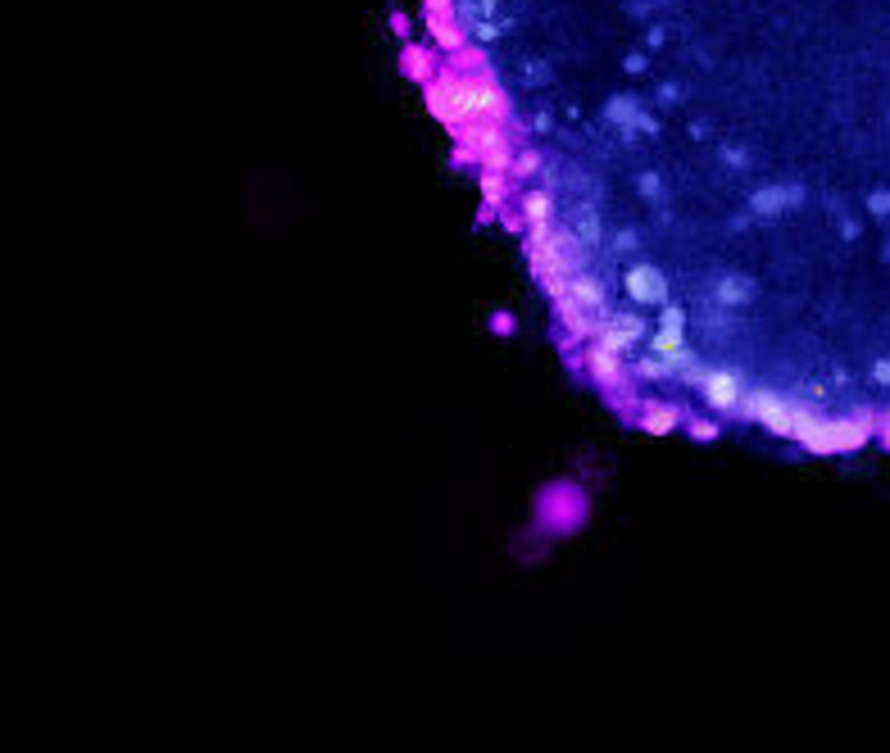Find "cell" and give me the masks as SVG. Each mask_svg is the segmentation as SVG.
Here are the masks:
<instances>
[{
    "label": "cell",
    "mask_w": 890,
    "mask_h": 753,
    "mask_svg": "<svg viewBox=\"0 0 890 753\" xmlns=\"http://www.w3.org/2000/svg\"><path fill=\"white\" fill-rule=\"evenodd\" d=\"M872 436V413H859V418H822L813 404H800V418H795V436L809 454H822V459H836V454H854L863 450Z\"/></svg>",
    "instance_id": "1"
},
{
    "label": "cell",
    "mask_w": 890,
    "mask_h": 753,
    "mask_svg": "<svg viewBox=\"0 0 890 753\" xmlns=\"http://www.w3.org/2000/svg\"><path fill=\"white\" fill-rule=\"evenodd\" d=\"M677 382H686V386H695L700 391V400L709 404L713 413H741V400H745V377L736 368H713V363H686L682 368V377Z\"/></svg>",
    "instance_id": "2"
},
{
    "label": "cell",
    "mask_w": 890,
    "mask_h": 753,
    "mask_svg": "<svg viewBox=\"0 0 890 753\" xmlns=\"http://www.w3.org/2000/svg\"><path fill=\"white\" fill-rule=\"evenodd\" d=\"M800 404L804 400H791L782 391H768V386H750L741 400V418L759 422L768 427L772 436H795V418H800Z\"/></svg>",
    "instance_id": "3"
},
{
    "label": "cell",
    "mask_w": 890,
    "mask_h": 753,
    "mask_svg": "<svg viewBox=\"0 0 890 753\" xmlns=\"http://www.w3.org/2000/svg\"><path fill=\"white\" fill-rule=\"evenodd\" d=\"M645 341H650V354H659V359L673 368V377H682L686 363H695V350L686 345V309L682 304H663L659 327H654Z\"/></svg>",
    "instance_id": "4"
},
{
    "label": "cell",
    "mask_w": 890,
    "mask_h": 753,
    "mask_svg": "<svg viewBox=\"0 0 890 753\" xmlns=\"http://www.w3.org/2000/svg\"><path fill=\"white\" fill-rule=\"evenodd\" d=\"M427 109L441 118L450 132H459L464 123H473V109H468V78L455 69H441V78L427 82Z\"/></svg>",
    "instance_id": "5"
},
{
    "label": "cell",
    "mask_w": 890,
    "mask_h": 753,
    "mask_svg": "<svg viewBox=\"0 0 890 753\" xmlns=\"http://www.w3.org/2000/svg\"><path fill=\"white\" fill-rule=\"evenodd\" d=\"M582 363H586V377H591L600 391H627V382H632V363H627L623 354L604 350L600 341H586Z\"/></svg>",
    "instance_id": "6"
},
{
    "label": "cell",
    "mask_w": 890,
    "mask_h": 753,
    "mask_svg": "<svg viewBox=\"0 0 890 753\" xmlns=\"http://www.w3.org/2000/svg\"><path fill=\"white\" fill-rule=\"evenodd\" d=\"M641 336H645V318H641V313H604L600 323H595L591 341H600L604 350H614V354H623V359H627Z\"/></svg>",
    "instance_id": "7"
},
{
    "label": "cell",
    "mask_w": 890,
    "mask_h": 753,
    "mask_svg": "<svg viewBox=\"0 0 890 753\" xmlns=\"http://www.w3.org/2000/svg\"><path fill=\"white\" fill-rule=\"evenodd\" d=\"M804 200H809V191H804L800 182H768L759 186V191H750V214L754 218H782L786 209H800Z\"/></svg>",
    "instance_id": "8"
},
{
    "label": "cell",
    "mask_w": 890,
    "mask_h": 753,
    "mask_svg": "<svg viewBox=\"0 0 890 753\" xmlns=\"http://www.w3.org/2000/svg\"><path fill=\"white\" fill-rule=\"evenodd\" d=\"M627 295H632L636 304H668L673 286H668V273H663L659 264H636V268H627Z\"/></svg>",
    "instance_id": "9"
},
{
    "label": "cell",
    "mask_w": 890,
    "mask_h": 753,
    "mask_svg": "<svg viewBox=\"0 0 890 753\" xmlns=\"http://www.w3.org/2000/svg\"><path fill=\"white\" fill-rule=\"evenodd\" d=\"M636 422H641L645 436H673L686 418H682V409H677L673 400H645L641 413H636Z\"/></svg>",
    "instance_id": "10"
},
{
    "label": "cell",
    "mask_w": 890,
    "mask_h": 753,
    "mask_svg": "<svg viewBox=\"0 0 890 753\" xmlns=\"http://www.w3.org/2000/svg\"><path fill=\"white\" fill-rule=\"evenodd\" d=\"M564 295H573L577 309H586L591 318H604V313H609V295H604V282H600V277H591L586 268L568 277V291H564Z\"/></svg>",
    "instance_id": "11"
},
{
    "label": "cell",
    "mask_w": 890,
    "mask_h": 753,
    "mask_svg": "<svg viewBox=\"0 0 890 753\" xmlns=\"http://www.w3.org/2000/svg\"><path fill=\"white\" fill-rule=\"evenodd\" d=\"M709 300L718 304V309H741V304L754 300V282L745 273H722L709 282Z\"/></svg>",
    "instance_id": "12"
},
{
    "label": "cell",
    "mask_w": 890,
    "mask_h": 753,
    "mask_svg": "<svg viewBox=\"0 0 890 753\" xmlns=\"http://www.w3.org/2000/svg\"><path fill=\"white\" fill-rule=\"evenodd\" d=\"M604 118H609L614 128H623L627 137H632L636 128H641V132H654V128H659V123H654L650 114H641L636 96H614V100H609V109H604Z\"/></svg>",
    "instance_id": "13"
},
{
    "label": "cell",
    "mask_w": 890,
    "mask_h": 753,
    "mask_svg": "<svg viewBox=\"0 0 890 753\" xmlns=\"http://www.w3.org/2000/svg\"><path fill=\"white\" fill-rule=\"evenodd\" d=\"M518 205H523L527 232L554 227V196H550V186H532V191H523V196H518Z\"/></svg>",
    "instance_id": "14"
},
{
    "label": "cell",
    "mask_w": 890,
    "mask_h": 753,
    "mask_svg": "<svg viewBox=\"0 0 890 753\" xmlns=\"http://www.w3.org/2000/svg\"><path fill=\"white\" fill-rule=\"evenodd\" d=\"M427 28H432V37H436V46L441 50H464V37H468V28L455 19V10H445V14H427Z\"/></svg>",
    "instance_id": "15"
},
{
    "label": "cell",
    "mask_w": 890,
    "mask_h": 753,
    "mask_svg": "<svg viewBox=\"0 0 890 753\" xmlns=\"http://www.w3.org/2000/svg\"><path fill=\"white\" fill-rule=\"evenodd\" d=\"M509 196V173H482V200L491 209H500Z\"/></svg>",
    "instance_id": "16"
},
{
    "label": "cell",
    "mask_w": 890,
    "mask_h": 753,
    "mask_svg": "<svg viewBox=\"0 0 890 753\" xmlns=\"http://www.w3.org/2000/svg\"><path fill=\"white\" fill-rule=\"evenodd\" d=\"M636 377H641V382H673V368H668V363L659 359V354H645L641 363H636Z\"/></svg>",
    "instance_id": "17"
},
{
    "label": "cell",
    "mask_w": 890,
    "mask_h": 753,
    "mask_svg": "<svg viewBox=\"0 0 890 753\" xmlns=\"http://www.w3.org/2000/svg\"><path fill=\"white\" fill-rule=\"evenodd\" d=\"M573 232H577V236H582V241H586V245H600V223H595V214H591V209H582V214H577Z\"/></svg>",
    "instance_id": "18"
},
{
    "label": "cell",
    "mask_w": 890,
    "mask_h": 753,
    "mask_svg": "<svg viewBox=\"0 0 890 753\" xmlns=\"http://www.w3.org/2000/svg\"><path fill=\"white\" fill-rule=\"evenodd\" d=\"M405 69H409V78H427V69H432V59H427L423 50H414V46H409V50H405Z\"/></svg>",
    "instance_id": "19"
},
{
    "label": "cell",
    "mask_w": 890,
    "mask_h": 753,
    "mask_svg": "<svg viewBox=\"0 0 890 753\" xmlns=\"http://www.w3.org/2000/svg\"><path fill=\"white\" fill-rule=\"evenodd\" d=\"M514 173H518V177H532V173H541V155H536V150H523V155L514 159Z\"/></svg>",
    "instance_id": "20"
},
{
    "label": "cell",
    "mask_w": 890,
    "mask_h": 753,
    "mask_svg": "<svg viewBox=\"0 0 890 753\" xmlns=\"http://www.w3.org/2000/svg\"><path fill=\"white\" fill-rule=\"evenodd\" d=\"M868 214L890 218V191H868Z\"/></svg>",
    "instance_id": "21"
},
{
    "label": "cell",
    "mask_w": 890,
    "mask_h": 753,
    "mask_svg": "<svg viewBox=\"0 0 890 753\" xmlns=\"http://www.w3.org/2000/svg\"><path fill=\"white\" fill-rule=\"evenodd\" d=\"M468 32H473V37H477V41H482V46H491V41H495V37H500V28H495V23H491V19H482V23H468Z\"/></svg>",
    "instance_id": "22"
},
{
    "label": "cell",
    "mask_w": 890,
    "mask_h": 753,
    "mask_svg": "<svg viewBox=\"0 0 890 753\" xmlns=\"http://www.w3.org/2000/svg\"><path fill=\"white\" fill-rule=\"evenodd\" d=\"M691 436L695 441H718V427L713 422H691Z\"/></svg>",
    "instance_id": "23"
},
{
    "label": "cell",
    "mask_w": 890,
    "mask_h": 753,
    "mask_svg": "<svg viewBox=\"0 0 890 753\" xmlns=\"http://www.w3.org/2000/svg\"><path fill=\"white\" fill-rule=\"evenodd\" d=\"M641 196H645V200H663L659 177H641Z\"/></svg>",
    "instance_id": "24"
},
{
    "label": "cell",
    "mask_w": 890,
    "mask_h": 753,
    "mask_svg": "<svg viewBox=\"0 0 890 753\" xmlns=\"http://www.w3.org/2000/svg\"><path fill=\"white\" fill-rule=\"evenodd\" d=\"M872 382H877V386H886V382H890V363H886V359H881L877 368H872Z\"/></svg>",
    "instance_id": "25"
},
{
    "label": "cell",
    "mask_w": 890,
    "mask_h": 753,
    "mask_svg": "<svg viewBox=\"0 0 890 753\" xmlns=\"http://www.w3.org/2000/svg\"><path fill=\"white\" fill-rule=\"evenodd\" d=\"M881 445H886V450H890V413H886V418H881Z\"/></svg>",
    "instance_id": "26"
}]
</instances>
